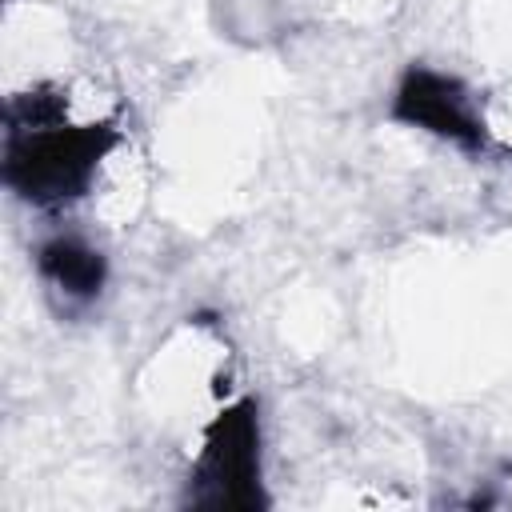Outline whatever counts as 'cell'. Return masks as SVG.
Listing matches in <instances>:
<instances>
[{
    "mask_svg": "<svg viewBox=\"0 0 512 512\" xmlns=\"http://www.w3.org/2000/svg\"><path fill=\"white\" fill-rule=\"evenodd\" d=\"M40 268L52 280V288H60L76 300H88L92 292H100V280H104L100 256L92 248H84L80 240H52L40 252Z\"/></svg>",
    "mask_w": 512,
    "mask_h": 512,
    "instance_id": "6da1fadb",
    "label": "cell"
}]
</instances>
